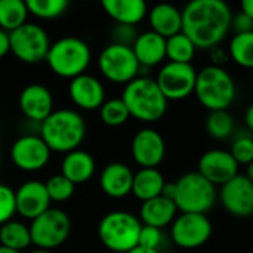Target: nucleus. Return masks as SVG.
<instances>
[{
    "mask_svg": "<svg viewBox=\"0 0 253 253\" xmlns=\"http://www.w3.org/2000/svg\"><path fill=\"white\" fill-rule=\"evenodd\" d=\"M181 12L182 33L197 49H215L231 30L233 12L222 0H194Z\"/></svg>",
    "mask_w": 253,
    "mask_h": 253,
    "instance_id": "1",
    "label": "nucleus"
},
{
    "mask_svg": "<svg viewBox=\"0 0 253 253\" xmlns=\"http://www.w3.org/2000/svg\"><path fill=\"white\" fill-rule=\"evenodd\" d=\"M86 136V123L83 117L68 108L53 110V113L40 123V138L55 153H71L79 148Z\"/></svg>",
    "mask_w": 253,
    "mask_h": 253,
    "instance_id": "2",
    "label": "nucleus"
},
{
    "mask_svg": "<svg viewBox=\"0 0 253 253\" xmlns=\"http://www.w3.org/2000/svg\"><path fill=\"white\" fill-rule=\"evenodd\" d=\"M122 99L130 117L139 122L153 123L160 120L168 110V99L157 82L151 77H136L123 89Z\"/></svg>",
    "mask_w": 253,
    "mask_h": 253,
    "instance_id": "3",
    "label": "nucleus"
},
{
    "mask_svg": "<svg viewBox=\"0 0 253 253\" xmlns=\"http://www.w3.org/2000/svg\"><path fill=\"white\" fill-rule=\"evenodd\" d=\"M196 96L211 111H227L236 99V83L231 74L221 65H208L197 71Z\"/></svg>",
    "mask_w": 253,
    "mask_h": 253,
    "instance_id": "4",
    "label": "nucleus"
},
{
    "mask_svg": "<svg viewBox=\"0 0 253 253\" xmlns=\"http://www.w3.org/2000/svg\"><path fill=\"white\" fill-rule=\"evenodd\" d=\"M92 59L89 44L79 37L67 36L50 44L46 62L53 74L62 79H74L84 74Z\"/></svg>",
    "mask_w": 253,
    "mask_h": 253,
    "instance_id": "5",
    "label": "nucleus"
},
{
    "mask_svg": "<svg viewBox=\"0 0 253 253\" xmlns=\"http://www.w3.org/2000/svg\"><path fill=\"white\" fill-rule=\"evenodd\" d=\"M141 228L142 224L135 215L126 211H114L101 219L98 236L108 251L127 253L138 246Z\"/></svg>",
    "mask_w": 253,
    "mask_h": 253,
    "instance_id": "6",
    "label": "nucleus"
},
{
    "mask_svg": "<svg viewBox=\"0 0 253 253\" xmlns=\"http://www.w3.org/2000/svg\"><path fill=\"white\" fill-rule=\"evenodd\" d=\"M218 193L213 184L199 172H188L175 182L173 202L182 213L206 215L216 203Z\"/></svg>",
    "mask_w": 253,
    "mask_h": 253,
    "instance_id": "7",
    "label": "nucleus"
},
{
    "mask_svg": "<svg viewBox=\"0 0 253 253\" xmlns=\"http://www.w3.org/2000/svg\"><path fill=\"white\" fill-rule=\"evenodd\" d=\"M71 233V219L61 211L50 208L31 221V245L42 251H52L61 246Z\"/></svg>",
    "mask_w": 253,
    "mask_h": 253,
    "instance_id": "8",
    "label": "nucleus"
},
{
    "mask_svg": "<svg viewBox=\"0 0 253 253\" xmlns=\"http://www.w3.org/2000/svg\"><path fill=\"white\" fill-rule=\"evenodd\" d=\"M9 42L10 52L25 64L44 61L52 44L44 28L30 22H25L15 31L9 33Z\"/></svg>",
    "mask_w": 253,
    "mask_h": 253,
    "instance_id": "9",
    "label": "nucleus"
},
{
    "mask_svg": "<svg viewBox=\"0 0 253 253\" xmlns=\"http://www.w3.org/2000/svg\"><path fill=\"white\" fill-rule=\"evenodd\" d=\"M98 67L107 80L125 84L135 80L141 68L132 47L114 43L102 49L98 58Z\"/></svg>",
    "mask_w": 253,
    "mask_h": 253,
    "instance_id": "10",
    "label": "nucleus"
},
{
    "mask_svg": "<svg viewBox=\"0 0 253 253\" xmlns=\"http://www.w3.org/2000/svg\"><path fill=\"white\" fill-rule=\"evenodd\" d=\"M197 71L191 64L168 62L157 74V84L168 101L188 98L196 89Z\"/></svg>",
    "mask_w": 253,
    "mask_h": 253,
    "instance_id": "11",
    "label": "nucleus"
},
{
    "mask_svg": "<svg viewBox=\"0 0 253 253\" xmlns=\"http://www.w3.org/2000/svg\"><path fill=\"white\" fill-rule=\"evenodd\" d=\"M212 236V222L203 213H181L172 222V240L182 249H197Z\"/></svg>",
    "mask_w": 253,
    "mask_h": 253,
    "instance_id": "12",
    "label": "nucleus"
},
{
    "mask_svg": "<svg viewBox=\"0 0 253 253\" xmlns=\"http://www.w3.org/2000/svg\"><path fill=\"white\" fill-rule=\"evenodd\" d=\"M52 151L40 136L24 135L18 138L10 148V159L13 165L24 172H37L43 169L50 160Z\"/></svg>",
    "mask_w": 253,
    "mask_h": 253,
    "instance_id": "13",
    "label": "nucleus"
},
{
    "mask_svg": "<svg viewBox=\"0 0 253 253\" xmlns=\"http://www.w3.org/2000/svg\"><path fill=\"white\" fill-rule=\"evenodd\" d=\"M219 200L224 209L236 218L253 215V182L246 175H237L221 187Z\"/></svg>",
    "mask_w": 253,
    "mask_h": 253,
    "instance_id": "14",
    "label": "nucleus"
},
{
    "mask_svg": "<svg viewBox=\"0 0 253 253\" xmlns=\"http://www.w3.org/2000/svg\"><path fill=\"white\" fill-rule=\"evenodd\" d=\"M197 172L215 187H222L239 175V163L234 160L230 151L215 148L206 151L200 157Z\"/></svg>",
    "mask_w": 253,
    "mask_h": 253,
    "instance_id": "15",
    "label": "nucleus"
},
{
    "mask_svg": "<svg viewBox=\"0 0 253 253\" xmlns=\"http://www.w3.org/2000/svg\"><path fill=\"white\" fill-rule=\"evenodd\" d=\"M130 151L133 160L144 168H157L166 156V144L163 136L151 129H141L132 139Z\"/></svg>",
    "mask_w": 253,
    "mask_h": 253,
    "instance_id": "16",
    "label": "nucleus"
},
{
    "mask_svg": "<svg viewBox=\"0 0 253 253\" xmlns=\"http://www.w3.org/2000/svg\"><path fill=\"white\" fill-rule=\"evenodd\" d=\"M16 213L25 219H36L50 209V199L46 185L40 181H27L15 191Z\"/></svg>",
    "mask_w": 253,
    "mask_h": 253,
    "instance_id": "17",
    "label": "nucleus"
},
{
    "mask_svg": "<svg viewBox=\"0 0 253 253\" xmlns=\"http://www.w3.org/2000/svg\"><path fill=\"white\" fill-rule=\"evenodd\" d=\"M18 105L27 119L42 123L53 113V96L46 86L31 83L21 90Z\"/></svg>",
    "mask_w": 253,
    "mask_h": 253,
    "instance_id": "18",
    "label": "nucleus"
},
{
    "mask_svg": "<svg viewBox=\"0 0 253 253\" xmlns=\"http://www.w3.org/2000/svg\"><path fill=\"white\" fill-rule=\"evenodd\" d=\"M68 95L74 105L86 111L99 110L101 105L105 102L104 84L96 77L86 73L71 79L68 86Z\"/></svg>",
    "mask_w": 253,
    "mask_h": 253,
    "instance_id": "19",
    "label": "nucleus"
},
{
    "mask_svg": "<svg viewBox=\"0 0 253 253\" xmlns=\"http://www.w3.org/2000/svg\"><path fill=\"white\" fill-rule=\"evenodd\" d=\"M133 172L125 163L114 162L107 165L99 176V185L104 194L113 199H123L132 193Z\"/></svg>",
    "mask_w": 253,
    "mask_h": 253,
    "instance_id": "20",
    "label": "nucleus"
},
{
    "mask_svg": "<svg viewBox=\"0 0 253 253\" xmlns=\"http://www.w3.org/2000/svg\"><path fill=\"white\" fill-rule=\"evenodd\" d=\"M178 213V208L173 200H169L163 196L147 200L141 205L139 221L144 225L154 228H165L170 225Z\"/></svg>",
    "mask_w": 253,
    "mask_h": 253,
    "instance_id": "21",
    "label": "nucleus"
},
{
    "mask_svg": "<svg viewBox=\"0 0 253 253\" xmlns=\"http://www.w3.org/2000/svg\"><path fill=\"white\" fill-rule=\"evenodd\" d=\"M132 50L141 67H154L166 58V39L154 31L138 34Z\"/></svg>",
    "mask_w": 253,
    "mask_h": 253,
    "instance_id": "22",
    "label": "nucleus"
},
{
    "mask_svg": "<svg viewBox=\"0 0 253 253\" xmlns=\"http://www.w3.org/2000/svg\"><path fill=\"white\" fill-rule=\"evenodd\" d=\"M96 169L95 159L92 154L83 150H74L67 153L61 163V175H64L74 185L87 182Z\"/></svg>",
    "mask_w": 253,
    "mask_h": 253,
    "instance_id": "23",
    "label": "nucleus"
},
{
    "mask_svg": "<svg viewBox=\"0 0 253 253\" xmlns=\"http://www.w3.org/2000/svg\"><path fill=\"white\" fill-rule=\"evenodd\" d=\"M148 21L151 31L160 34L165 39H169L182 31V12L169 3L156 4L148 12Z\"/></svg>",
    "mask_w": 253,
    "mask_h": 253,
    "instance_id": "24",
    "label": "nucleus"
},
{
    "mask_svg": "<svg viewBox=\"0 0 253 253\" xmlns=\"http://www.w3.org/2000/svg\"><path fill=\"white\" fill-rule=\"evenodd\" d=\"M102 7L116 24L136 27L148 15L147 3L142 0H102Z\"/></svg>",
    "mask_w": 253,
    "mask_h": 253,
    "instance_id": "25",
    "label": "nucleus"
},
{
    "mask_svg": "<svg viewBox=\"0 0 253 253\" xmlns=\"http://www.w3.org/2000/svg\"><path fill=\"white\" fill-rule=\"evenodd\" d=\"M166 181L157 168H144L133 175L132 193L142 203L162 196Z\"/></svg>",
    "mask_w": 253,
    "mask_h": 253,
    "instance_id": "26",
    "label": "nucleus"
},
{
    "mask_svg": "<svg viewBox=\"0 0 253 253\" xmlns=\"http://www.w3.org/2000/svg\"><path fill=\"white\" fill-rule=\"evenodd\" d=\"M31 245L30 227L19 221H9L0 227V246L21 252Z\"/></svg>",
    "mask_w": 253,
    "mask_h": 253,
    "instance_id": "27",
    "label": "nucleus"
},
{
    "mask_svg": "<svg viewBox=\"0 0 253 253\" xmlns=\"http://www.w3.org/2000/svg\"><path fill=\"white\" fill-rule=\"evenodd\" d=\"M28 7L22 0H0V28L12 33L27 22Z\"/></svg>",
    "mask_w": 253,
    "mask_h": 253,
    "instance_id": "28",
    "label": "nucleus"
},
{
    "mask_svg": "<svg viewBox=\"0 0 253 253\" xmlns=\"http://www.w3.org/2000/svg\"><path fill=\"white\" fill-rule=\"evenodd\" d=\"M196 50V44L182 31L166 39V56L170 59V62L191 64Z\"/></svg>",
    "mask_w": 253,
    "mask_h": 253,
    "instance_id": "29",
    "label": "nucleus"
},
{
    "mask_svg": "<svg viewBox=\"0 0 253 253\" xmlns=\"http://www.w3.org/2000/svg\"><path fill=\"white\" fill-rule=\"evenodd\" d=\"M230 55L237 65L253 68V31L234 34L230 43Z\"/></svg>",
    "mask_w": 253,
    "mask_h": 253,
    "instance_id": "30",
    "label": "nucleus"
},
{
    "mask_svg": "<svg viewBox=\"0 0 253 253\" xmlns=\"http://www.w3.org/2000/svg\"><path fill=\"white\" fill-rule=\"evenodd\" d=\"M206 132L215 139H227L234 132V119L228 111H211L206 117Z\"/></svg>",
    "mask_w": 253,
    "mask_h": 253,
    "instance_id": "31",
    "label": "nucleus"
},
{
    "mask_svg": "<svg viewBox=\"0 0 253 253\" xmlns=\"http://www.w3.org/2000/svg\"><path fill=\"white\" fill-rule=\"evenodd\" d=\"M99 117H101V122L104 125L116 127V126L125 125L129 120L130 114H129V110L125 105L122 98H113V99L105 101L101 105Z\"/></svg>",
    "mask_w": 253,
    "mask_h": 253,
    "instance_id": "32",
    "label": "nucleus"
},
{
    "mask_svg": "<svg viewBox=\"0 0 253 253\" xmlns=\"http://www.w3.org/2000/svg\"><path fill=\"white\" fill-rule=\"evenodd\" d=\"M28 13L40 18V19H53L61 16L67 7V0H27Z\"/></svg>",
    "mask_w": 253,
    "mask_h": 253,
    "instance_id": "33",
    "label": "nucleus"
},
{
    "mask_svg": "<svg viewBox=\"0 0 253 253\" xmlns=\"http://www.w3.org/2000/svg\"><path fill=\"white\" fill-rule=\"evenodd\" d=\"M44 185H46L50 202H58V203H62V202H67L68 199H71L74 194V190H76V185L73 182H70L61 173L50 176L44 182Z\"/></svg>",
    "mask_w": 253,
    "mask_h": 253,
    "instance_id": "34",
    "label": "nucleus"
},
{
    "mask_svg": "<svg viewBox=\"0 0 253 253\" xmlns=\"http://www.w3.org/2000/svg\"><path fill=\"white\" fill-rule=\"evenodd\" d=\"M231 156L239 165H249L253 160V138L248 133H240L231 144Z\"/></svg>",
    "mask_w": 253,
    "mask_h": 253,
    "instance_id": "35",
    "label": "nucleus"
},
{
    "mask_svg": "<svg viewBox=\"0 0 253 253\" xmlns=\"http://www.w3.org/2000/svg\"><path fill=\"white\" fill-rule=\"evenodd\" d=\"M16 213V200H15V191L0 184V227L9 221H12V216Z\"/></svg>",
    "mask_w": 253,
    "mask_h": 253,
    "instance_id": "36",
    "label": "nucleus"
},
{
    "mask_svg": "<svg viewBox=\"0 0 253 253\" xmlns=\"http://www.w3.org/2000/svg\"><path fill=\"white\" fill-rule=\"evenodd\" d=\"M138 37V31L135 25H126V24H116L111 30V39L114 44L129 46L132 47L135 40Z\"/></svg>",
    "mask_w": 253,
    "mask_h": 253,
    "instance_id": "37",
    "label": "nucleus"
},
{
    "mask_svg": "<svg viewBox=\"0 0 253 253\" xmlns=\"http://www.w3.org/2000/svg\"><path fill=\"white\" fill-rule=\"evenodd\" d=\"M162 243H163V233H162L160 228L142 225L141 233H139V243H138V246L145 248V249L159 251Z\"/></svg>",
    "mask_w": 253,
    "mask_h": 253,
    "instance_id": "38",
    "label": "nucleus"
},
{
    "mask_svg": "<svg viewBox=\"0 0 253 253\" xmlns=\"http://www.w3.org/2000/svg\"><path fill=\"white\" fill-rule=\"evenodd\" d=\"M231 28L236 31V34H243V33H251L253 31V19L249 18L246 13L240 12L239 15H233L231 21Z\"/></svg>",
    "mask_w": 253,
    "mask_h": 253,
    "instance_id": "39",
    "label": "nucleus"
},
{
    "mask_svg": "<svg viewBox=\"0 0 253 253\" xmlns=\"http://www.w3.org/2000/svg\"><path fill=\"white\" fill-rule=\"evenodd\" d=\"M7 52H10L9 33L0 28V58H3Z\"/></svg>",
    "mask_w": 253,
    "mask_h": 253,
    "instance_id": "40",
    "label": "nucleus"
},
{
    "mask_svg": "<svg viewBox=\"0 0 253 253\" xmlns=\"http://www.w3.org/2000/svg\"><path fill=\"white\" fill-rule=\"evenodd\" d=\"M242 12L253 19V0H243L242 1Z\"/></svg>",
    "mask_w": 253,
    "mask_h": 253,
    "instance_id": "41",
    "label": "nucleus"
},
{
    "mask_svg": "<svg viewBox=\"0 0 253 253\" xmlns=\"http://www.w3.org/2000/svg\"><path fill=\"white\" fill-rule=\"evenodd\" d=\"M245 122H246L248 129H249L251 132H253V102L249 105V108H248V111H246Z\"/></svg>",
    "mask_w": 253,
    "mask_h": 253,
    "instance_id": "42",
    "label": "nucleus"
},
{
    "mask_svg": "<svg viewBox=\"0 0 253 253\" xmlns=\"http://www.w3.org/2000/svg\"><path fill=\"white\" fill-rule=\"evenodd\" d=\"M127 253H160L159 251H153V249H145V248H141V246H136L135 249H132L130 252Z\"/></svg>",
    "mask_w": 253,
    "mask_h": 253,
    "instance_id": "43",
    "label": "nucleus"
},
{
    "mask_svg": "<svg viewBox=\"0 0 253 253\" xmlns=\"http://www.w3.org/2000/svg\"><path fill=\"white\" fill-rule=\"evenodd\" d=\"M246 176L253 182V160L248 165V173H246Z\"/></svg>",
    "mask_w": 253,
    "mask_h": 253,
    "instance_id": "44",
    "label": "nucleus"
},
{
    "mask_svg": "<svg viewBox=\"0 0 253 253\" xmlns=\"http://www.w3.org/2000/svg\"><path fill=\"white\" fill-rule=\"evenodd\" d=\"M0 253H21V252L13 251V249H9V248H4V246H0Z\"/></svg>",
    "mask_w": 253,
    "mask_h": 253,
    "instance_id": "45",
    "label": "nucleus"
},
{
    "mask_svg": "<svg viewBox=\"0 0 253 253\" xmlns=\"http://www.w3.org/2000/svg\"><path fill=\"white\" fill-rule=\"evenodd\" d=\"M31 253H53V252H50V251H42V249H36V251H33Z\"/></svg>",
    "mask_w": 253,
    "mask_h": 253,
    "instance_id": "46",
    "label": "nucleus"
},
{
    "mask_svg": "<svg viewBox=\"0 0 253 253\" xmlns=\"http://www.w3.org/2000/svg\"><path fill=\"white\" fill-rule=\"evenodd\" d=\"M0 160H1V150H0Z\"/></svg>",
    "mask_w": 253,
    "mask_h": 253,
    "instance_id": "47",
    "label": "nucleus"
}]
</instances>
